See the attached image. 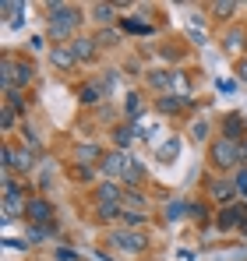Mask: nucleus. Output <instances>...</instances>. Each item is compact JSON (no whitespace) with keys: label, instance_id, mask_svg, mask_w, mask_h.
<instances>
[{"label":"nucleus","instance_id":"obj_38","mask_svg":"<svg viewBox=\"0 0 247 261\" xmlns=\"http://www.w3.org/2000/svg\"><path fill=\"white\" fill-rule=\"evenodd\" d=\"M240 233H244V237H247V219H244V222H240Z\"/></svg>","mask_w":247,"mask_h":261},{"label":"nucleus","instance_id":"obj_12","mask_svg":"<svg viewBox=\"0 0 247 261\" xmlns=\"http://www.w3.org/2000/svg\"><path fill=\"white\" fill-rule=\"evenodd\" d=\"M50 64L57 67V71H75V53H71V46H53L50 49Z\"/></svg>","mask_w":247,"mask_h":261},{"label":"nucleus","instance_id":"obj_35","mask_svg":"<svg viewBox=\"0 0 247 261\" xmlns=\"http://www.w3.org/2000/svg\"><path fill=\"white\" fill-rule=\"evenodd\" d=\"M53 261H82V258H78L75 251H57V254H53Z\"/></svg>","mask_w":247,"mask_h":261},{"label":"nucleus","instance_id":"obj_29","mask_svg":"<svg viewBox=\"0 0 247 261\" xmlns=\"http://www.w3.org/2000/svg\"><path fill=\"white\" fill-rule=\"evenodd\" d=\"M149 85L152 88H169V71H152V74H149Z\"/></svg>","mask_w":247,"mask_h":261},{"label":"nucleus","instance_id":"obj_32","mask_svg":"<svg viewBox=\"0 0 247 261\" xmlns=\"http://www.w3.org/2000/svg\"><path fill=\"white\" fill-rule=\"evenodd\" d=\"M134 134H138V127H120V130H117V145L124 148V145H127V141H131Z\"/></svg>","mask_w":247,"mask_h":261},{"label":"nucleus","instance_id":"obj_17","mask_svg":"<svg viewBox=\"0 0 247 261\" xmlns=\"http://www.w3.org/2000/svg\"><path fill=\"white\" fill-rule=\"evenodd\" d=\"M32 78H36V67L29 60H14V88L32 85Z\"/></svg>","mask_w":247,"mask_h":261},{"label":"nucleus","instance_id":"obj_22","mask_svg":"<svg viewBox=\"0 0 247 261\" xmlns=\"http://www.w3.org/2000/svg\"><path fill=\"white\" fill-rule=\"evenodd\" d=\"M149 222V212H134V208H124V229H138Z\"/></svg>","mask_w":247,"mask_h":261},{"label":"nucleus","instance_id":"obj_6","mask_svg":"<svg viewBox=\"0 0 247 261\" xmlns=\"http://www.w3.org/2000/svg\"><path fill=\"white\" fill-rule=\"evenodd\" d=\"M71 53H75V60L78 64H88V60H95V53H99V43H95V36H75L71 39Z\"/></svg>","mask_w":247,"mask_h":261},{"label":"nucleus","instance_id":"obj_28","mask_svg":"<svg viewBox=\"0 0 247 261\" xmlns=\"http://www.w3.org/2000/svg\"><path fill=\"white\" fill-rule=\"evenodd\" d=\"M233 11H237L233 0H226V4H212V14H215V18H233Z\"/></svg>","mask_w":247,"mask_h":261},{"label":"nucleus","instance_id":"obj_24","mask_svg":"<svg viewBox=\"0 0 247 261\" xmlns=\"http://www.w3.org/2000/svg\"><path fill=\"white\" fill-rule=\"evenodd\" d=\"M244 39H247L244 29H233V32L226 36V49H230V53H240V49H244Z\"/></svg>","mask_w":247,"mask_h":261},{"label":"nucleus","instance_id":"obj_14","mask_svg":"<svg viewBox=\"0 0 247 261\" xmlns=\"http://www.w3.org/2000/svg\"><path fill=\"white\" fill-rule=\"evenodd\" d=\"M25 212H29V198H25V194H18V198H4V222L25 216Z\"/></svg>","mask_w":247,"mask_h":261},{"label":"nucleus","instance_id":"obj_5","mask_svg":"<svg viewBox=\"0 0 247 261\" xmlns=\"http://www.w3.org/2000/svg\"><path fill=\"white\" fill-rule=\"evenodd\" d=\"M25 219L32 222V226H53V205H50V198L39 194V198H29V212Z\"/></svg>","mask_w":247,"mask_h":261},{"label":"nucleus","instance_id":"obj_8","mask_svg":"<svg viewBox=\"0 0 247 261\" xmlns=\"http://www.w3.org/2000/svg\"><path fill=\"white\" fill-rule=\"evenodd\" d=\"M32 163H36L32 145H18V148H11V173H29Z\"/></svg>","mask_w":247,"mask_h":261},{"label":"nucleus","instance_id":"obj_21","mask_svg":"<svg viewBox=\"0 0 247 261\" xmlns=\"http://www.w3.org/2000/svg\"><path fill=\"white\" fill-rule=\"evenodd\" d=\"M141 176H145V166H141V163H138V159L131 155V163H127V173H124V187H131V184H138Z\"/></svg>","mask_w":247,"mask_h":261},{"label":"nucleus","instance_id":"obj_1","mask_svg":"<svg viewBox=\"0 0 247 261\" xmlns=\"http://www.w3.org/2000/svg\"><path fill=\"white\" fill-rule=\"evenodd\" d=\"M82 18H85L82 7L50 0V4H46V21H50V39H53V46H67V39H75Z\"/></svg>","mask_w":247,"mask_h":261},{"label":"nucleus","instance_id":"obj_13","mask_svg":"<svg viewBox=\"0 0 247 261\" xmlns=\"http://www.w3.org/2000/svg\"><path fill=\"white\" fill-rule=\"evenodd\" d=\"M156 106H159V113H169V117H177V113H184V110H187V95H166V92H163Z\"/></svg>","mask_w":247,"mask_h":261},{"label":"nucleus","instance_id":"obj_30","mask_svg":"<svg viewBox=\"0 0 247 261\" xmlns=\"http://www.w3.org/2000/svg\"><path fill=\"white\" fill-rule=\"evenodd\" d=\"M50 233H53V226H29V237H32L36 244H39V240H46Z\"/></svg>","mask_w":247,"mask_h":261},{"label":"nucleus","instance_id":"obj_19","mask_svg":"<svg viewBox=\"0 0 247 261\" xmlns=\"http://www.w3.org/2000/svg\"><path fill=\"white\" fill-rule=\"evenodd\" d=\"M103 92H106V88H103V82H88V85H82L78 99H82L85 106H95V102L103 99Z\"/></svg>","mask_w":247,"mask_h":261},{"label":"nucleus","instance_id":"obj_36","mask_svg":"<svg viewBox=\"0 0 247 261\" xmlns=\"http://www.w3.org/2000/svg\"><path fill=\"white\" fill-rule=\"evenodd\" d=\"M237 78H240V82H247V57L237 64Z\"/></svg>","mask_w":247,"mask_h":261},{"label":"nucleus","instance_id":"obj_11","mask_svg":"<svg viewBox=\"0 0 247 261\" xmlns=\"http://www.w3.org/2000/svg\"><path fill=\"white\" fill-rule=\"evenodd\" d=\"M208 194H212L215 201H223V205H230L233 198H240L237 187H233V176H230V180H212V184H208Z\"/></svg>","mask_w":247,"mask_h":261},{"label":"nucleus","instance_id":"obj_37","mask_svg":"<svg viewBox=\"0 0 247 261\" xmlns=\"http://www.w3.org/2000/svg\"><path fill=\"white\" fill-rule=\"evenodd\" d=\"M29 46H32V49H42V46H46V39H42V36H32V43H29Z\"/></svg>","mask_w":247,"mask_h":261},{"label":"nucleus","instance_id":"obj_10","mask_svg":"<svg viewBox=\"0 0 247 261\" xmlns=\"http://www.w3.org/2000/svg\"><path fill=\"white\" fill-rule=\"evenodd\" d=\"M103 155H106V152H103L99 145H92V141H85V145H78V148H75L78 166H88V170H92V166H99V163H103Z\"/></svg>","mask_w":247,"mask_h":261},{"label":"nucleus","instance_id":"obj_3","mask_svg":"<svg viewBox=\"0 0 247 261\" xmlns=\"http://www.w3.org/2000/svg\"><path fill=\"white\" fill-rule=\"evenodd\" d=\"M110 247L113 251H120V254H141L145 247H149V233H141V229H110Z\"/></svg>","mask_w":247,"mask_h":261},{"label":"nucleus","instance_id":"obj_18","mask_svg":"<svg viewBox=\"0 0 247 261\" xmlns=\"http://www.w3.org/2000/svg\"><path fill=\"white\" fill-rule=\"evenodd\" d=\"M95 219H99V222H117V219H124V205L103 201V205H95Z\"/></svg>","mask_w":247,"mask_h":261},{"label":"nucleus","instance_id":"obj_39","mask_svg":"<svg viewBox=\"0 0 247 261\" xmlns=\"http://www.w3.org/2000/svg\"><path fill=\"white\" fill-rule=\"evenodd\" d=\"M244 163H247V138H244Z\"/></svg>","mask_w":247,"mask_h":261},{"label":"nucleus","instance_id":"obj_31","mask_svg":"<svg viewBox=\"0 0 247 261\" xmlns=\"http://www.w3.org/2000/svg\"><path fill=\"white\" fill-rule=\"evenodd\" d=\"M0 127H4V130L14 127V110H11V106H4V110H0Z\"/></svg>","mask_w":247,"mask_h":261},{"label":"nucleus","instance_id":"obj_20","mask_svg":"<svg viewBox=\"0 0 247 261\" xmlns=\"http://www.w3.org/2000/svg\"><path fill=\"white\" fill-rule=\"evenodd\" d=\"M88 14H92V18H95V21L106 29V25L117 18V7H113V4H92V11H88Z\"/></svg>","mask_w":247,"mask_h":261},{"label":"nucleus","instance_id":"obj_23","mask_svg":"<svg viewBox=\"0 0 247 261\" xmlns=\"http://www.w3.org/2000/svg\"><path fill=\"white\" fill-rule=\"evenodd\" d=\"M0 184H4V198H18V194H25V187L18 184V176H14V173H4Z\"/></svg>","mask_w":247,"mask_h":261},{"label":"nucleus","instance_id":"obj_40","mask_svg":"<svg viewBox=\"0 0 247 261\" xmlns=\"http://www.w3.org/2000/svg\"><path fill=\"white\" fill-rule=\"evenodd\" d=\"M244 205H247V198H244Z\"/></svg>","mask_w":247,"mask_h":261},{"label":"nucleus","instance_id":"obj_34","mask_svg":"<svg viewBox=\"0 0 247 261\" xmlns=\"http://www.w3.org/2000/svg\"><path fill=\"white\" fill-rule=\"evenodd\" d=\"M173 152H177V141H169V145H163V148H159V159H163V163H169V159H173Z\"/></svg>","mask_w":247,"mask_h":261},{"label":"nucleus","instance_id":"obj_33","mask_svg":"<svg viewBox=\"0 0 247 261\" xmlns=\"http://www.w3.org/2000/svg\"><path fill=\"white\" fill-rule=\"evenodd\" d=\"M191 134H194V141H205V138H208V124H205V120H198V124L191 127Z\"/></svg>","mask_w":247,"mask_h":261},{"label":"nucleus","instance_id":"obj_25","mask_svg":"<svg viewBox=\"0 0 247 261\" xmlns=\"http://www.w3.org/2000/svg\"><path fill=\"white\" fill-rule=\"evenodd\" d=\"M124 110H127V117H141V113H145V102L131 92V95H127V102H124Z\"/></svg>","mask_w":247,"mask_h":261},{"label":"nucleus","instance_id":"obj_15","mask_svg":"<svg viewBox=\"0 0 247 261\" xmlns=\"http://www.w3.org/2000/svg\"><path fill=\"white\" fill-rule=\"evenodd\" d=\"M4 106H11L14 113H25V110H29L25 88H4Z\"/></svg>","mask_w":247,"mask_h":261},{"label":"nucleus","instance_id":"obj_4","mask_svg":"<svg viewBox=\"0 0 247 261\" xmlns=\"http://www.w3.org/2000/svg\"><path fill=\"white\" fill-rule=\"evenodd\" d=\"M127 163H131V152H124V148H113V152H106V155H103V163H99V173L106 176V180H124V173H127Z\"/></svg>","mask_w":247,"mask_h":261},{"label":"nucleus","instance_id":"obj_9","mask_svg":"<svg viewBox=\"0 0 247 261\" xmlns=\"http://www.w3.org/2000/svg\"><path fill=\"white\" fill-rule=\"evenodd\" d=\"M124 184H117V180H103L99 187H95V205H103V201H117L120 205L124 201Z\"/></svg>","mask_w":247,"mask_h":261},{"label":"nucleus","instance_id":"obj_7","mask_svg":"<svg viewBox=\"0 0 247 261\" xmlns=\"http://www.w3.org/2000/svg\"><path fill=\"white\" fill-rule=\"evenodd\" d=\"M244 219H247V205H226V208L215 216V226H219V229H240Z\"/></svg>","mask_w":247,"mask_h":261},{"label":"nucleus","instance_id":"obj_16","mask_svg":"<svg viewBox=\"0 0 247 261\" xmlns=\"http://www.w3.org/2000/svg\"><path fill=\"white\" fill-rule=\"evenodd\" d=\"M240 130H247V120L240 117V113H230V117L223 120V138L237 141V138H240Z\"/></svg>","mask_w":247,"mask_h":261},{"label":"nucleus","instance_id":"obj_27","mask_svg":"<svg viewBox=\"0 0 247 261\" xmlns=\"http://www.w3.org/2000/svg\"><path fill=\"white\" fill-rule=\"evenodd\" d=\"M233 187H237L240 198H247V166H240V170L233 173Z\"/></svg>","mask_w":247,"mask_h":261},{"label":"nucleus","instance_id":"obj_26","mask_svg":"<svg viewBox=\"0 0 247 261\" xmlns=\"http://www.w3.org/2000/svg\"><path fill=\"white\" fill-rule=\"evenodd\" d=\"M95 43H99V49H103V46H117V43H120V32H113V29H103V32L95 36Z\"/></svg>","mask_w":247,"mask_h":261},{"label":"nucleus","instance_id":"obj_2","mask_svg":"<svg viewBox=\"0 0 247 261\" xmlns=\"http://www.w3.org/2000/svg\"><path fill=\"white\" fill-rule=\"evenodd\" d=\"M208 163L215 166V170H240V166H247L244 163V145L240 141H230V138H215L212 145H208Z\"/></svg>","mask_w":247,"mask_h":261}]
</instances>
